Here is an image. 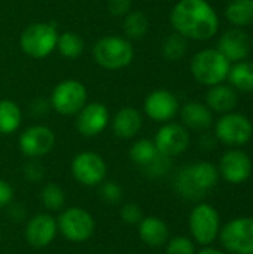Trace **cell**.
Returning a JSON list of instances; mask_svg holds the SVG:
<instances>
[{
	"instance_id": "cell-1",
	"label": "cell",
	"mask_w": 253,
	"mask_h": 254,
	"mask_svg": "<svg viewBox=\"0 0 253 254\" xmlns=\"http://www.w3.org/2000/svg\"><path fill=\"white\" fill-rule=\"evenodd\" d=\"M176 33L186 39L209 40L219 30V18L207 0H179L170 13Z\"/></svg>"
},
{
	"instance_id": "cell-2",
	"label": "cell",
	"mask_w": 253,
	"mask_h": 254,
	"mask_svg": "<svg viewBox=\"0 0 253 254\" xmlns=\"http://www.w3.org/2000/svg\"><path fill=\"white\" fill-rule=\"evenodd\" d=\"M219 177L221 176L216 165L206 161H198L182 167L174 174L173 188L185 201L200 202L216 188Z\"/></svg>"
},
{
	"instance_id": "cell-3",
	"label": "cell",
	"mask_w": 253,
	"mask_h": 254,
	"mask_svg": "<svg viewBox=\"0 0 253 254\" xmlns=\"http://www.w3.org/2000/svg\"><path fill=\"white\" fill-rule=\"evenodd\" d=\"M95 63L106 70H121L133 63L134 49L128 39L119 36H104L92 48Z\"/></svg>"
},
{
	"instance_id": "cell-4",
	"label": "cell",
	"mask_w": 253,
	"mask_h": 254,
	"mask_svg": "<svg viewBox=\"0 0 253 254\" xmlns=\"http://www.w3.org/2000/svg\"><path fill=\"white\" fill-rule=\"evenodd\" d=\"M231 63L218 49H203L191 60L194 79L204 86H215L228 77Z\"/></svg>"
},
{
	"instance_id": "cell-5",
	"label": "cell",
	"mask_w": 253,
	"mask_h": 254,
	"mask_svg": "<svg viewBox=\"0 0 253 254\" xmlns=\"http://www.w3.org/2000/svg\"><path fill=\"white\" fill-rule=\"evenodd\" d=\"M58 31L55 24L34 22L30 24L19 37L21 49L31 58H46L57 48Z\"/></svg>"
},
{
	"instance_id": "cell-6",
	"label": "cell",
	"mask_w": 253,
	"mask_h": 254,
	"mask_svg": "<svg viewBox=\"0 0 253 254\" xmlns=\"http://www.w3.org/2000/svg\"><path fill=\"white\" fill-rule=\"evenodd\" d=\"M189 232L192 235V241L207 247L210 246L221 232V217L218 210L207 204V202H198L191 214H189Z\"/></svg>"
},
{
	"instance_id": "cell-7",
	"label": "cell",
	"mask_w": 253,
	"mask_h": 254,
	"mask_svg": "<svg viewBox=\"0 0 253 254\" xmlns=\"http://www.w3.org/2000/svg\"><path fill=\"white\" fill-rule=\"evenodd\" d=\"M58 232L70 243H85L95 232L92 214L82 207H69L57 219Z\"/></svg>"
},
{
	"instance_id": "cell-8",
	"label": "cell",
	"mask_w": 253,
	"mask_h": 254,
	"mask_svg": "<svg viewBox=\"0 0 253 254\" xmlns=\"http://www.w3.org/2000/svg\"><path fill=\"white\" fill-rule=\"evenodd\" d=\"M221 244L228 254H253V217H236L221 228Z\"/></svg>"
},
{
	"instance_id": "cell-9",
	"label": "cell",
	"mask_w": 253,
	"mask_h": 254,
	"mask_svg": "<svg viewBox=\"0 0 253 254\" xmlns=\"http://www.w3.org/2000/svg\"><path fill=\"white\" fill-rule=\"evenodd\" d=\"M88 101L85 85L75 79L60 82L51 94V107L64 116L76 115Z\"/></svg>"
},
{
	"instance_id": "cell-10",
	"label": "cell",
	"mask_w": 253,
	"mask_h": 254,
	"mask_svg": "<svg viewBox=\"0 0 253 254\" xmlns=\"http://www.w3.org/2000/svg\"><path fill=\"white\" fill-rule=\"evenodd\" d=\"M252 122L248 116L237 112L224 113L215 125V137L221 143L233 147L245 146L252 138Z\"/></svg>"
},
{
	"instance_id": "cell-11",
	"label": "cell",
	"mask_w": 253,
	"mask_h": 254,
	"mask_svg": "<svg viewBox=\"0 0 253 254\" xmlns=\"http://www.w3.org/2000/svg\"><path fill=\"white\" fill-rule=\"evenodd\" d=\"M70 171L78 183L86 188H94L106 180L107 164L103 156L95 152H81L72 159Z\"/></svg>"
},
{
	"instance_id": "cell-12",
	"label": "cell",
	"mask_w": 253,
	"mask_h": 254,
	"mask_svg": "<svg viewBox=\"0 0 253 254\" xmlns=\"http://www.w3.org/2000/svg\"><path fill=\"white\" fill-rule=\"evenodd\" d=\"M18 144L24 156L30 159H39L54 149L55 134L45 125H33L19 135Z\"/></svg>"
},
{
	"instance_id": "cell-13",
	"label": "cell",
	"mask_w": 253,
	"mask_h": 254,
	"mask_svg": "<svg viewBox=\"0 0 253 254\" xmlns=\"http://www.w3.org/2000/svg\"><path fill=\"white\" fill-rule=\"evenodd\" d=\"M154 143L160 153L169 158H176L186 152L191 143V137L183 125L176 122H167L157 131Z\"/></svg>"
},
{
	"instance_id": "cell-14",
	"label": "cell",
	"mask_w": 253,
	"mask_h": 254,
	"mask_svg": "<svg viewBox=\"0 0 253 254\" xmlns=\"http://www.w3.org/2000/svg\"><path fill=\"white\" fill-rule=\"evenodd\" d=\"M109 109L103 103H86L76 113V129L84 137H97L109 125Z\"/></svg>"
},
{
	"instance_id": "cell-15",
	"label": "cell",
	"mask_w": 253,
	"mask_h": 254,
	"mask_svg": "<svg viewBox=\"0 0 253 254\" xmlns=\"http://www.w3.org/2000/svg\"><path fill=\"white\" fill-rule=\"evenodd\" d=\"M219 176L231 183V185H240L246 182L252 174V161L248 153L239 149L228 150L222 155L218 165Z\"/></svg>"
},
{
	"instance_id": "cell-16",
	"label": "cell",
	"mask_w": 253,
	"mask_h": 254,
	"mask_svg": "<svg viewBox=\"0 0 253 254\" xmlns=\"http://www.w3.org/2000/svg\"><path fill=\"white\" fill-rule=\"evenodd\" d=\"M143 109L149 119L155 122H170L179 113L180 104L173 92L167 89H157L146 97Z\"/></svg>"
},
{
	"instance_id": "cell-17",
	"label": "cell",
	"mask_w": 253,
	"mask_h": 254,
	"mask_svg": "<svg viewBox=\"0 0 253 254\" xmlns=\"http://www.w3.org/2000/svg\"><path fill=\"white\" fill-rule=\"evenodd\" d=\"M58 234L57 219L48 213H40L33 216L25 225V241L33 249H45L48 247Z\"/></svg>"
},
{
	"instance_id": "cell-18",
	"label": "cell",
	"mask_w": 253,
	"mask_h": 254,
	"mask_svg": "<svg viewBox=\"0 0 253 254\" xmlns=\"http://www.w3.org/2000/svg\"><path fill=\"white\" fill-rule=\"evenodd\" d=\"M230 63H239L243 61L249 52H251V37L249 34L239 27H234L231 30H227L221 39L218 40L216 48Z\"/></svg>"
},
{
	"instance_id": "cell-19",
	"label": "cell",
	"mask_w": 253,
	"mask_h": 254,
	"mask_svg": "<svg viewBox=\"0 0 253 254\" xmlns=\"http://www.w3.org/2000/svg\"><path fill=\"white\" fill-rule=\"evenodd\" d=\"M139 238L148 247H163L170 240V229L167 223L157 216H146L137 225Z\"/></svg>"
},
{
	"instance_id": "cell-20",
	"label": "cell",
	"mask_w": 253,
	"mask_h": 254,
	"mask_svg": "<svg viewBox=\"0 0 253 254\" xmlns=\"http://www.w3.org/2000/svg\"><path fill=\"white\" fill-rule=\"evenodd\" d=\"M143 125V118L142 113L134 109V107H122L121 110L116 112V115L112 119V129L113 134L118 138L122 140H131L134 138L139 131L142 129Z\"/></svg>"
},
{
	"instance_id": "cell-21",
	"label": "cell",
	"mask_w": 253,
	"mask_h": 254,
	"mask_svg": "<svg viewBox=\"0 0 253 254\" xmlns=\"http://www.w3.org/2000/svg\"><path fill=\"white\" fill-rule=\"evenodd\" d=\"M180 118L182 124L186 129L192 131H206L213 124V115L212 110L198 101H189L185 103L180 109Z\"/></svg>"
},
{
	"instance_id": "cell-22",
	"label": "cell",
	"mask_w": 253,
	"mask_h": 254,
	"mask_svg": "<svg viewBox=\"0 0 253 254\" xmlns=\"http://www.w3.org/2000/svg\"><path fill=\"white\" fill-rule=\"evenodd\" d=\"M239 103L237 91L230 85H215L210 86V89L206 94V106L212 112L218 113H230L236 109Z\"/></svg>"
},
{
	"instance_id": "cell-23",
	"label": "cell",
	"mask_w": 253,
	"mask_h": 254,
	"mask_svg": "<svg viewBox=\"0 0 253 254\" xmlns=\"http://www.w3.org/2000/svg\"><path fill=\"white\" fill-rule=\"evenodd\" d=\"M228 82L236 91L253 92V61H239L230 67Z\"/></svg>"
},
{
	"instance_id": "cell-24",
	"label": "cell",
	"mask_w": 253,
	"mask_h": 254,
	"mask_svg": "<svg viewBox=\"0 0 253 254\" xmlns=\"http://www.w3.org/2000/svg\"><path fill=\"white\" fill-rule=\"evenodd\" d=\"M22 112L12 100H0V134L10 135L21 127Z\"/></svg>"
},
{
	"instance_id": "cell-25",
	"label": "cell",
	"mask_w": 253,
	"mask_h": 254,
	"mask_svg": "<svg viewBox=\"0 0 253 254\" xmlns=\"http://www.w3.org/2000/svg\"><path fill=\"white\" fill-rule=\"evenodd\" d=\"M227 19L239 28L253 22V0H231L225 7Z\"/></svg>"
},
{
	"instance_id": "cell-26",
	"label": "cell",
	"mask_w": 253,
	"mask_h": 254,
	"mask_svg": "<svg viewBox=\"0 0 253 254\" xmlns=\"http://www.w3.org/2000/svg\"><path fill=\"white\" fill-rule=\"evenodd\" d=\"M124 33L131 40H140L145 37L149 28L148 16L140 10H131L124 16Z\"/></svg>"
},
{
	"instance_id": "cell-27",
	"label": "cell",
	"mask_w": 253,
	"mask_h": 254,
	"mask_svg": "<svg viewBox=\"0 0 253 254\" xmlns=\"http://www.w3.org/2000/svg\"><path fill=\"white\" fill-rule=\"evenodd\" d=\"M85 43L84 39L73 31H64L61 34H58V40H57V51L70 60H75L78 57H81V54L84 52Z\"/></svg>"
},
{
	"instance_id": "cell-28",
	"label": "cell",
	"mask_w": 253,
	"mask_h": 254,
	"mask_svg": "<svg viewBox=\"0 0 253 254\" xmlns=\"http://www.w3.org/2000/svg\"><path fill=\"white\" fill-rule=\"evenodd\" d=\"M158 149L154 143V140H148V138H142L139 141H136L131 149H130V159L137 165V167H145L148 165L157 155H158Z\"/></svg>"
},
{
	"instance_id": "cell-29",
	"label": "cell",
	"mask_w": 253,
	"mask_h": 254,
	"mask_svg": "<svg viewBox=\"0 0 253 254\" xmlns=\"http://www.w3.org/2000/svg\"><path fill=\"white\" fill-rule=\"evenodd\" d=\"M163 57L169 61H177L183 58V55L188 51V40L179 33H173L166 37L161 46Z\"/></svg>"
},
{
	"instance_id": "cell-30",
	"label": "cell",
	"mask_w": 253,
	"mask_h": 254,
	"mask_svg": "<svg viewBox=\"0 0 253 254\" xmlns=\"http://www.w3.org/2000/svg\"><path fill=\"white\" fill-rule=\"evenodd\" d=\"M40 201L49 211H58L64 207L66 193L57 183H48L40 190Z\"/></svg>"
},
{
	"instance_id": "cell-31",
	"label": "cell",
	"mask_w": 253,
	"mask_h": 254,
	"mask_svg": "<svg viewBox=\"0 0 253 254\" xmlns=\"http://www.w3.org/2000/svg\"><path fill=\"white\" fill-rule=\"evenodd\" d=\"M171 159L173 158H169L163 153H158L148 165L142 167L140 170L149 179H160L171 170Z\"/></svg>"
},
{
	"instance_id": "cell-32",
	"label": "cell",
	"mask_w": 253,
	"mask_h": 254,
	"mask_svg": "<svg viewBox=\"0 0 253 254\" xmlns=\"http://www.w3.org/2000/svg\"><path fill=\"white\" fill-rule=\"evenodd\" d=\"M195 243L188 237H174L166 243V254H195Z\"/></svg>"
},
{
	"instance_id": "cell-33",
	"label": "cell",
	"mask_w": 253,
	"mask_h": 254,
	"mask_svg": "<svg viewBox=\"0 0 253 254\" xmlns=\"http://www.w3.org/2000/svg\"><path fill=\"white\" fill-rule=\"evenodd\" d=\"M122 188L113 180H104L100 185V196L107 204H119L122 199Z\"/></svg>"
},
{
	"instance_id": "cell-34",
	"label": "cell",
	"mask_w": 253,
	"mask_h": 254,
	"mask_svg": "<svg viewBox=\"0 0 253 254\" xmlns=\"http://www.w3.org/2000/svg\"><path fill=\"white\" fill-rule=\"evenodd\" d=\"M119 216L122 219L124 223L127 225H131V226H137L140 223V220L145 217L143 216V211L140 208V205L134 204V202H128V204H124L121 207V211H119Z\"/></svg>"
},
{
	"instance_id": "cell-35",
	"label": "cell",
	"mask_w": 253,
	"mask_h": 254,
	"mask_svg": "<svg viewBox=\"0 0 253 254\" xmlns=\"http://www.w3.org/2000/svg\"><path fill=\"white\" fill-rule=\"evenodd\" d=\"M45 176V168L37 159H31L24 165V177L28 182H40Z\"/></svg>"
},
{
	"instance_id": "cell-36",
	"label": "cell",
	"mask_w": 253,
	"mask_h": 254,
	"mask_svg": "<svg viewBox=\"0 0 253 254\" xmlns=\"http://www.w3.org/2000/svg\"><path fill=\"white\" fill-rule=\"evenodd\" d=\"M133 0H107V9L110 15L113 16H125L128 12H131Z\"/></svg>"
},
{
	"instance_id": "cell-37",
	"label": "cell",
	"mask_w": 253,
	"mask_h": 254,
	"mask_svg": "<svg viewBox=\"0 0 253 254\" xmlns=\"http://www.w3.org/2000/svg\"><path fill=\"white\" fill-rule=\"evenodd\" d=\"M13 195H15V190L12 185L6 182L4 179H0V210L6 208L7 205L13 202Z\"/></svg>"
},
{
	"instance_id": "cell-38",
	"label": "cell",
	"mask_w": 253,
	"mask_h": 254,
	"mask_svg": "<svg viewBox=\"0 0 253 254\" xmlns=\"http://www.w3.org/2000/svg\"><path fill=\"white\" fill-rule=\"evenodd\" d=\"M7 208H9V216H10V219L13 222H21L25 217V210H24L22 205L10 204V205H7Z\"/></svg>"
},
{
	"instance_id": "cell-39",
	"label": "cell",
	"mask_w": 253,
	"mask_h": 254,
	"mask_svg": "<svg viewBox=\"0 0 253 254\" xmlns=\"http://www.w3.org/2000/svg\"><path fill=\"white\" fill-rule=\"evenodd\" d=\"M195 254H228V253H227V252H222V250H219V249H213V247L207 246V247L201 249L200 252H197Z\"/></svg>"
},
{
	"instance_id": "cell-40",
	"label": "cell",
	"mask_w": 253,
	"mask_h": 254,
	"mask_svg": "<svg viewBox=\"0 0 253 254\" xmlns=\"http://www.w3.org/2000/svg\"><path fill=\"white\" fill-rule=\"evenodd\" d=\"M251 48H252V49H253V36H252V37H251Z\"/></svg>"
},
{
	"instance_id": "cell-41",
	"label": "cell",
	"mask_w": 253,
	"mask_h": 254,
	"mask_svg": "<svg viewBox=\"0 0 253 254\" xmlns=\"http://www.w3.org/2000/svg\"><path fill=\"white\" fill-rule=\"evenodd\" d=\"M0 241H1V228H0Z\"/></svg>"
}]
</instances>
